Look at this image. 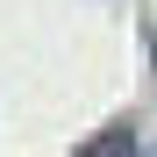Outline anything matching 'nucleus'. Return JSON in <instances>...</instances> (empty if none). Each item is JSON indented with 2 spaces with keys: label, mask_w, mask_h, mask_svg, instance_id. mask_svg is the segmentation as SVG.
Instances as JSON below:
<instances>
[{
  "label": "nucleus",
  "mask_w": 157,
  "mask_h": 157,
  "mask_svg": "<svg viewBox=\"0 0 157 157\" xmlns=\"http://www.w3.org/2000/svg\"><path fill=\"white\" fill-rule=\"evenodd\" d=\"M71 157H143V136H136V121H107L100 136H86Z\"/></svg>",
  "instance_id": "obj_1"
}]
</instances>
